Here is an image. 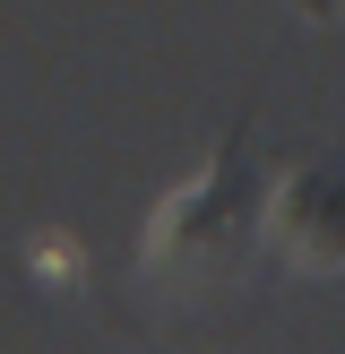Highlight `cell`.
I'll return each mask as SVG.
<instances>
[{
	"label": "cell",
	"instance_id": "obj_1",
	"mask_svg": "<svg viewBox=\"0 0 345 354\" xmlns=\"http://www.w3.org/2000/svg\"><path fill=\"white\" fill-rule=\"evenodd\" d=\"M259 207H268V182H259V147L250 130H233L216 156L199 165V182L172 190L147 225V268H224L259 242Z\"/></svg>",
	"mask_w": 345,
	"mask_h": 354
},
{
	"label": "cell",
	"instance_id": "obj_2",
	"mask_svg": "<svg viewBox=\"0 0 345 354\" xmlns=\"http://www.w3.org/2000/svg\"><path fill=\"white\" fill-rule=\"evenodd\" d=\"M259 234H268L276 259L302 268V277L345 268V156H310V165H293L285 182L268 190V207H259Z\"/></svg>",
	"mask_w": 345,
	"mask_h": 354
}]
</instances>
